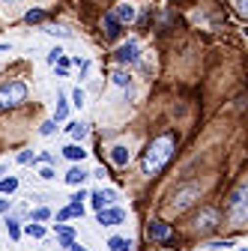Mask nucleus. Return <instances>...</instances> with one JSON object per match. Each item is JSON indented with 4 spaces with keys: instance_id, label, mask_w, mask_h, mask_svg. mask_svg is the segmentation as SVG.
<instances>
[{
    "instance_id": "nucleus-1",
    "label": "nucleus",
    "mask_w": 248,
    "mask_h": 251,
    "mask_svg": "<svg viewBox=\"0 0 248 251\" xmlns=\"http://www.w3.org/2000/svg\"><path fill=\"white\" fill-rule=\"evenodd\" d=\"M174 147H176L174 135H159L156 141H149V147L144 150V159H141V171H144L147 176L159 174V171L168 165V159L174 155Z\"/></svg>"
},
{
    "instance_id": "nucleus-2",
    "label": "nucleus",
    "mask_w": 248,
    "mask_h": 251,
    "mask_svg": "<svg viewBox=\"0 0 248 251\" xmlns=\"http://www.w3.org/2000/svg\"><path fill=\"white\" fill-rule=\"evenodd\" d=\"M27 99V84L21 81H9V84H0V111L15 108Z\"/></svg>"
},
{
    "instance_id": "nucleus-3",
    "label": "nucleus",
    "mask_w": 248,
    "mask_h": 251,
    "mask_svg": "<svg viewBox=\"0 0 248 251\" xmlns=\"http://www.w3.org/2000/svg\"><path fill=\"white\" fill-rule=\"evenodd\" d=\"M200 198V185L198 182H189V185H179L176 192H174V198H171V209H176V212H182V209H189L195 201Z\"/></svg>"
},
{
    "instance_id": "nucleus-4",
    "label": "nucleus",
    "mask_w": 248,
    "mask_h": 251,
    "mask_svg": "<svg viewBox=\"0 0 248 251\" xmlns=\"http://www.w3.org/2000/svg\"><path fill=\"white\" fill-rule=\"evenodd\" d=\"M230 218H233L236 227L245 225V182H239L236 192L230 195Z\"/></svg>"
},
{
    "instance_id": "nucleus-5",
    "label": "nucleus",
    "mask_w": 248,
    "mask_h": 251,
    "mask_svg": "<svg viewBox=\"0 0 248 251\" xmlns=\"http://www.w3.org/2000/svg\"><path fill=\"white\" fill-rule=\"evenodd\" d=\"M219 209H203L198 218H195V230H200V233H209V230H215V227H219Z\"/></svg>"
},
{
    "instance_id": "nucleus-6",
    "label": "nucleus",
    "mask_w": 248,
    "mask_h": 251,
    "mask_svg": "<svg viewBox=\"0 0 248 251\" xmlns=\"http://www.w3.org/2000/svg\"><path fill=\"white\" fill-rule=\"evenodd\" d=\"M117 63H138L141 60V48H138V42L135 39H129V42H123L120 48H117Z\"/></svg>"
},
{
    "instance_id": "nucleus-7",
    "label": "nucleus",
    "mask_w": 248,
    "mask_h": 251,
    "mask_svg": "<svg viewBox=\"0 0 248 251\" xmlns=\"http://www.w3.org/2000/svg\"><path fill=\"white\" fill-rule=\"evenodd\" d=\"M111 81H114L117 87H123V90H126V99H132V75H129L126 69H114Z\"/></svg>"
},
{
    "instance_id": "nucleus-8",
    "label": "nucleus",
    "mask_w": 248,
    "mask_h": 251,
    "mask_svg": "<svg viewBox=\"0 0 248 251\" xmlns=\"http://www.w3.org/2000/svg\"><path fill=\"white\" fill-rule=\"evenodd\" d=\"M129 159H132V152H129L126 144H114V147H111V162H114V165L123 168V165H129Z\"/></svg>"
},
{
    "instance_id": "nucleus-9",
    "label": "nucleus",
    "mask_w": 248,
    "mask_h": 251,
    "mask_svg": "<svg viewBox=\"0 0 248 251\" xmlns=\"http://www.w3.org/2000/svg\"><path fill=\"white\" fill-rule=\"evenodd\" d=\"M123 218H126V212L123 209H99V225H120Z\"/></svg>"
},
{
    "instance_id": "nucleus-10",
    "label": "nucleus",
    "mask_w": 248,
    "mask_h": 251,
    "mask_svg": "<svg viewBox=\"0 0 248 251\" xmlns=\"http://www.w3.org/2000/svg\"><path fill=\"white\" fill-rule=\"evenodd\" d=\"M135 15H138V9H135L132 3H120V6L114 9V18H117L120 24H129V21H135Z\"/></svg>"
},
{
    "instance_id": "nucleus-11",
    "label": "nucleus",
    "mask_w": 248,
    "mask_h": 251,
    "mask_svg": "<svg viewBox=\"0 0 248 251\" xmlns=\"http://www.w3.org/2000/svg\"><path fill=\"white\" fill-rule=\"evenodd\" d=\"M147 233H149V239H168V236H171V227L162 225V222H152Z\"/></svg>"
},
{
    "instance_id": "nucleus-12",
    "label": "nucleus",
    "mask_w": 248,
    "mask_h": 251,
    "mask_svg": "<svg viewBox=\"0 0 248 251\" xmlns=\"http://www.w3.org/2000/svg\"><path fill=\"white\" fill-rule=\"evenodd\" d=\"M63 155L69 162H84V155H87V150H81L78 144H69V147H63Z\"/></svg>"
},
{
    "instance_id": "nucleus-13",
    "label": "nucleus",
    "mask_w": 248,
    "mask_h": 251,
    "mask_svg": "<svg viewBox=\"0 0 248 251\" xmlns=\"http://www.w3.org/2000/svg\"><path fill=\"white\" fill-rule=\"evenodd\" d=\"M57 236H60V245H63V248H69L75 242V230L72 227H63V225H57Z\"/></svg>"
},
{
    "instance_id": "nucleus-14",
    "label": "nucleus",
    "mask_w": 248,
    "mask_h": 251,
    "mask_svg": "<svg viewBox=\"0 0 248 251\" xmlns=\"http://www.w3.org/2000/svg\"><path fill=\"white\" fill-rule=\"evenodd\" d=\"M117 33H120V21L114 18V12H108V15H105V36L114 39Z\"/></svg>"
},
{
    "instance_id": "nucleus-15",
    "label": "nucleus",
    "mask_w": 248,
    "mask_h": 251,
    "mask_svg": "<svg viewBox=\"0 0 248 251\" xmlns=\"http://www.w3.org/2000/svg\"><path fill=\"white\" fill-rule=\"evenodd\" d=\"M90 198H93V206H96V209H105V203L114 201V192H93Z\"/></svg>"
},
{
    "instance_id": "nucleus-16",
    "label": "nucleus",
    "mask_w": 248,
    "mask_h": 251,
    "mask_svg": "<svg viewBox=\"0 0 248 251\" xmlns=\"http://www.w3.org/2000/svg\"><path fill=\"white\" fill-rule=\"evenodd\" d=\"M108 248H111V251H132V239H126V236H114V239L108 242Z\"/></svg>"
},
{
    "instance_id": "nucleus-17",
    "label": "nucleus",
    "mask_w": 248,
    "mask_h": 251,
    "mask_svg": "<svg viewBox=\"0 0 248 251\" xmlns=\"http://www.w3.org/2000/svg\"><path fill=\"white\" fill-rule=\"evenodd\" d=\"M84 179H87V174H84L81 168H69V171H66V182H69V185H81Z\"/></svg>"
},
{
    "instance_id": "nucleus-18",
    "label": "nucleus",
    "mask_w": 248,
    "mask_h": 251,
    "mask_svg": "<svg viewBox=\"0 0 248 251\" xmlns=\"http://www.w3.org/2000/svg\"><path fill=\"white\" fill-rule=\"evenodd\" d=\"M15 188H18V179L15 176H3V179H0V192H3V195H12Z\"/></svg>"
},
{
    "instance_id": "nucleus-19",
    "label": "nucleus",
    "mask_w": 248,
    "mask_h": 251,
    "mask_svg": "<svg viewBox=\"0 0 248 251\" xmlns=\"http://www.w3.org/2000/svg\"><path fill=\"white\" fill-rule=\"evenodd\" d=\"M54 132H57V120H45V123L39 126V135H45V138L54 135Z\"/></svg>"
},
{
    "instance_id": "nucleus-20",
    "label": "nucleus",
    "mask_w": 248,
    "mask_h": 251,
    "mask_svg": "<svg viewBox=\"0 0 248 251\" xmlns=\"http://www.w3.org/2000/svg\"><path fill=\"white\" fill-rule=\"evenodd\" d=\"M69 135L72 138H84L87 135V126L84 123H69Z\"/></svg>"
},
{
    "instance_id": "nucleus-21",
    "label": "nucleus",
    "mask_w": 248,
    "mask_h": 251,
    "mask_svg": "<svg viewBox=\"0 0 248 251\" xmlns=\"http://www.w3.org/2000/svg\"><path fill=\"white\" fill-rule=\"evenodd\" d=\"M66 111H69V108H66V99L60 96V99H57V114H54V120H66Z\"/></svg>"
},
{
    "instance_id": "nucleus-22",
    "label": "nucleus",
    "mask_w": 248,
    "mask_h": 251,
    "mask_svg": "<svg viewBox=\"0 0 248 251\" xmlns=\"http://www.w3.org/2000/svg\"><path fill=\"white\" fill-rule=\"evenodd\" d=\"M27 233L33 236V239H42V236H45V227H42V225H27Z\"/></svg>"
},
{
    "instance_id": "nucleus-23",
    "label": "nucleus",
    "mask_w": 248,
    "mask_h": 251,
    "mask_svg": "<svg viewBox=\"0 0 248 251\" xmlns=\"http://www.w3.org/2000/svg\"><path fill=\"white\" fill-rule=\"evenodd\" d=\"M6 230H9V236H12V239H18V236H21V227H18L15 218H9V222H6Z\"/></svg>"
},
{
    "instance_id": "nucleus-24",
    "label": "nucleus",
    "mask_w": 248,
    "mask_h": 251,
    "mask_svg": "<svg viewBox=\"0 0 248 251\" xmlns=\"http://www.w3.org/2000/svg\"><path fill=\"white\" fill-rule=\"evenodd\" d=\"M24 18H27V21H30V24H39V21H42V18H45V15H42V9H30V12H27V15H24Z\"/></svg>"
},
{
    "instance_id": "nucleus-25",
    "label": "nucleus",
    "mask_w": 248,
    "mask_h": 251,
    "mask_svg": "<svg viewBox=\"0 0 248 251\" xmlns=\"http://www.w3.org/2000/svg\"><path fill=\"white\" fill-rule=\"evenodd\" d=\"M84 99H87V96H84V90H81V87H78V90H72V102H75L78 108L84 105Z\"/></svg>"
},
{
    "instance_id": "nucleus-26",
    "label": "nucleus",
    "mask_w": 248,
    "mask_h": 251,
    "mask_svg": "<svg viewBox=\"0 0 248 251\" xmlns=\"http://www.w3.org/2000/svg\"><path fill=\"white\" fill-rule=\"evenodd\" d=\"M48 215H51V212H48L45 206H39V209L33 212V222H45V218H48Z\"/></svg>"
},
{
    "instance_id": "nucleus-27",
    "label": "nucleus",
    "mask_w": 248,
    "mask_h": 251,
    "mask_svg": "<svg viewBox=\"0 0 248 251\" xmlns=\"http://www.w3.org/2000/svg\"><path fill=\"white\" fill-rule=\"evenodd\" d=\"M233 242L230 239H215V242H209V248H215V251H219V248H230Z\"/></svg>"
},
{
    "instance_id": "nucleus-28",
    "label": "nucleus",
    "mask_w": 248,
    "mask_h": 251,
    "mask_svg": "<svg viewBox=\"0 0 248 251\" xmlns=\"http://www.w3.org/2000/svg\"><path fill=\"white\" fill-rule=\"evenodd\" d=\"M18 162H21V165H27V162H33V152H30V150L18 152Z\"/></svg>"
},
{
    "instance_id": "nucleus-29",
    "label": "nucleus",
    "mask_w": 248,
    "mask_h": 251,
    "mask_svg": "<svg viewBox=\"0 0 248 251\" xmlns=\"http://www.w3.org/2000/svg\"><path fill=\"white\" fill-rule=\"evenodd\" d=\"M57 69H60V75H66V69H69V60H66V57H60V60H57Z\"/></svg>"
},
{
    "instance_id": "nucleus-30",
    "label": "nucleus",
    "mask_w": 248,
    "mask_h": 251,
    "mask_svg": "<svg viewBox=\"0 0 248 251\" xmlns=\"http://www.w3.org/2000/svg\"><path fill=\"white\" fill-rule=\"evenodd\" d=\"M236 12L239 15H248V0H236Z\"/></svg>"
},
{
    "instance_id": "nucleus-31",
    "label": "nucleus",
    "mask_w": 248,
    "mask_h": 251,
    "mask_svg": "<svg viewBox=\"0 0 248 251\" xmlns=\"http://www.w3.org/2000/svg\"><path fill=\"white\" fill-rule=\"evenodd\" d=\"M60 57H63V51H60V48H54V51H48V63H57Z\"/></svg>"
},
{
    "instance_id": "nucleus-32",
    "label": "nucleus",
    "mask_w": 248,
    "mask_h": 251,
    "mask_svg": "<svg viewBox=\"0 0 248 251\" xmlns=\"http://www.w3.org/2000/svg\"><path fill=\"white\" fill-rule=\"evenodd\" d=\"M84 198H90V195H87V192H84V188H81V192H75V195H72V198H69V201H72V203H81V201H84Z\"/></svg>"
},
{
    "instance_id": "nucleus-33",
    "label": "nucleus",
    "mask_w": 248,
    "mask_h": 251,
    "mask_svg": "<svg viewBox=\"0 0 248 251\" xmlns=\"http://www.w3.org/2000/svg\"><path fill=\"white\" fill-rule=\"evenodd\" d=\"M39 176H42V179H54V168H48V165H45V168L39 171Z\"/></svg>"
},
{
    "instance_id": "nucleus-34",
    "label": "nucleus",
    "mask_w": 248,
    "mask_h": 251,
    "mask_svg": "<svg viewBox=\"0 0 248 251\" xmlns=\"http://www.w3.org/2000/svg\"><path fill=\"white\" fill-rule=\"evenodd\" d=\"M6 209H9V201H6V198H0V212H6Z\"/></svg>"
},
{
    "instance_id": "nucleus-35",
    "label": "nucleus",
    "mask_w": 248,
    "mask_h": 251,
    "mask_svg": "<svg viewBox=\"0 0 248 251\" xmlns=\"http://www.w3.org/2000/svg\"><path fill=\"white\" fill-rule=\"evenodd\" d=\"M69 248H72V251H87V248H84V245H78V242H72Z\"/></svg>"
},
{
    "instance_id": "nucleus-36",
    "label": "nucleus",
    "mask_w": 248,
    "mask_h": 251,
    "mask_svg": "<svg viewBox=\"0 0 248 251\" xmlns=\"http://www.w3.org/2000/svg\"><path fill=\"white\" fill-rule=\"evenodd\" d=\"M3 174H6V165H0V179H3Z\"/></svg>"
},
{
    "instance_id": "nucleus-37",
    "label": "nucleus",
    "mask_w": 248,
    "mask_h": 251,
    "mask_svg": "<svg viewBox=\"0 0 248 251\" xmlns=\"http://www.w3.org/2000/svg\"><path fill=\"white\" fill-rule=\"evenodd\" d=\"M3 51H9V45H0V54H3Z\"/></svg>"
},
{
    "instance_id": "nucleus-38",
    "label": "nucleus",
    "mask_w": 248,
    "mask_h": 251,
    "mask_svg": "<svg viewBox=\"0 0 248 251\" xmlns=\"http://www.w3.org/2000/svg\"><path fill=\"white\" fill-rule=\"evenodd\" d=\"M0 3H12V0H0Z\"/></svg>"
},
{
    "instance_id": "nucleus-39",
    "label": "nucleus",
    "mask_w": 248,
    "mask_h": 251,
    "mask_svg": "<svg viewBox=\"0 0 248 251\" xmlns=\"http://www.w3.org/2000/svg\"><path fill=\"white\" fill-rule=\"evenodd\" d=\"M242 251H245V248H242Z\"/></svg>"
}]
</instances>
